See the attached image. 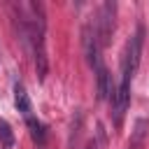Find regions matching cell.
Wrapping results in <instances>:
<instances>
[{"instance_id": "5b68a950", "label": "cell", "mask_w": 149, "mask_h": 149, "mask_svg": "<svg viewBox=\"0 0 149 149\" xmlns=\"http://www.w3.org/2000/svg\"><path fill=\"white\" fill-rule=\"evenodd\" d=\"M14 105H16V109L21 112V116L26 119V123L35 119V114H33V105H30V98H28L23 84H19V81L14 84Z\"/></svg>"}, {"instance_id": "8992f818", "label": "cell", "mask_w": 149, "mask_h": 149, "mask_svg": "<svg viewBox=\"0 0 149 149\" xmlns=\"http://www.w3.org/2000/svg\"><path fill=\"white\" fill-rule=\"evenodd\" d=\"M14 142H16V137H14L12 126L0 116V147H2V149H12V147H14Z\"/></svg>"}, {"instance_id": "277c9868", "label": "cell", "mask_w": 149, "mask_h": 149, "mask_svg": "<svg viewBox=\"0 0 149 149\" xmlns=\"http://www.w3.org/2000/svg\"><path fill=\"white\" fill-rule=\"evenodd\" d=\"M95 86H98V98L100 100H114V93H116V86L112 81V74L105 65H100L95 70Z\"/></svg>"}, {"instance_id": "7a4b0ae2", "label": "cell", "mask_w": 149, "mask_h": 149, "mask_svg": "<svg viewBox=\"0 0 149 149\" xmlns=\"http://www.w3.org/2000/svg\"><path fill=\"white\" fill-rule=\"evenodd\" d=\"M114 12H116V5L114 2H102V7L98 9V16H95V28H98V37H100V44L105 47L114 33Z\"/></svg>"}, {"instance_id": "52a82bcc", "label": "cell", "mask_w": 149, "mask_h": 149, "mask_svg": "<svg viewBox=\"0 0 149 149\" xmlns=\"http://www.w3.org/2000/svg\"><path fill=\"white\" fill-rule=\"evenodd\" d=\"M147 121L144 119H140L137 123H135V133H133V140H130V149H140L142 147V142H144V133H147Z\"/></svg>"}, {"instance_id": "6da1fadb", "label": "cell", "mask_w": 149, "mask_h": 149, "mask_svg": "<svg viewBox=\"0 0 149 149\" xmlns=\"http://www.w3.org/2000/svg\"><path fill=\"white\" fill-rule=\"evenodd\" d=\"M142 42H144V28L137 26L135 35L128 40L126 51H123V61H121V79L123 81H133V74L137 72L140 56H142Z\"/></svg>"}, {"instance_id": "3957f363", "label": "cell", "mask_w": 149, "mask_h": 149, "mask_svg": "<svg viewBox=\"0 0 149 149\" xmlns=\"http://www.w3.org/2000/svg\"><path fill=\"white\" fill-rule=\"evenodd\" d=\"M128 102H130V81H119L116 86V93H114V100H112V114H114V123L119 126L123 121V114L128 109Z\"/></svg>"}]
</instances>
